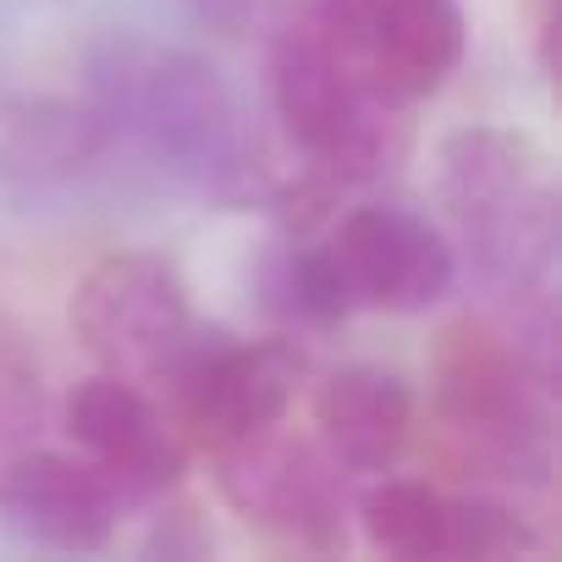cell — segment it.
<instances>
[{"label": "cell", "instance_id": "obj_10", "mask_svg": "<svg viewBox=\"0 0 562 562\" xmlns=\"http://www.w3.org/2000/svg\"><path fill=\"white\" fill-rule=\"evenodd\" d=\"M315 441L342 474H392L419 436V392L403 370L375 359L331 364L310 392Z\"/></svg>", "mask_w": 562, "mask_h": 562}, {"label": "cell", "instance_id": "obj_18", "mask_svg": "<svg viewBox=\"0 0 562 562\" xmlns=\"http://www.w3.org/2000/svg\"><path fill=\"white\" fill-rule=\"evenodd\" d=\"M155 507V518H149V551L155 557H171V562H193V557H210L215 551V535H210V524L199 518V507L193 502H177V491L171 496H160V502H149Z\"/></svg>", "mask_w": 562, "mask_h": 562}, {"label": "cell", "instance_id": "obj_13", "mask_svg": "<svg viewBox=\"0 0 562 562\" xmlns=\"http://www.w3.org/2000/svg\"><path fill=\"white\" fill-rule=\"evenodd\" d=\"M540 144L502 122H463L436 144V199L452 226L518 199L524 188L546 182Z\"/></svg>", "mask_w": 562, "mask_h": 562}, {"label": "cell", "instance_id": "obj_11", "mask_svg": "<svg viewBox=\"0 0 562 562\" xmlns=\"http://www.w3.org/2000/svg\"><path fill=\"white\" fill-rule=\"evenodd\" d=\"M469 45V23L458 0H386L353 67L386 100L419 105L447 89Z\"/></svg>", "mask_w": 562, "mask_h": 562}, {"label": "cell", "instance_id": "obj_8", "mask_svg": "<svg viewBox=\"0 0 562 562\" xmlns=\"http://www.w3.org/2000/svg\"><path fill=\"white\" fill-rule=\"evenodd\" d=\"M61 430L89 463H100L111 474V485L122 491L127 507H149V502L182 491V480H188L193 447L166 419V408L127 375L94 370V375L72 381L61 397Z\"/></svg>", "mask_w": 562, "mask_h": 562}, {"label": "cell", "instance_id": "obj_6", "mask_svg": "<svg viewBox=\"0 0 562 562\" xmlns=\"http://www.w3.org/2000/svg\"><path fill=\"white\" fill-rule=\"evenodd\" d=\"M215 458V496L265 540L293 546V551H348V474L326 458L321 441L288 436L281 425L232 441Z\"/></svg>", "mask_w": 562, "mask_h": 562}, {"label": "cell", "instance_id": "obj_15", "mask_svg": "<svg viewBox=\"0 0 562 562\" xmlns=\"http://www.w3.org/2000/svg\"><path fill=\"white\" fill-rule=\"evenodd\" d=\"M265 310L288 331H337L359 315L326 232L293 237L265 265Z\"/></svg>", "mask_w": 562, "mask_h": 562}, {"label": "cell", "instance_id": "obj_20", "mask_svg": "<svg viewBox=\"0 0 562 562\" xmlns=\"http://www.w3.org/2000/svg\"><path fill=\"white\" fill-rule=\"evenodd\" d=\"M182 7H188L210 34H221V40L248 34V29H254V18H259V0H182Z\"/></svg>", "mask_w": 562, "mask_h": 562}, {"label": "cell", "instance_id": "obj_9", "mask_svg": "<svg viewBox=\"0 0 562 562\" xmlns=\"http://www.w3.org/2000/svg\"><path fill=\"white\" fill-rule=\"evenodd\" d=\"M127 502L100 463L83 452L18 447L0 458V524L45 551H105Z\"/></svg>", "mask_w": 562, "mask_h": 562}, {"label": "cell", "instance_id": "obj_19", "mask_svg": "<svg viewBox=\"0 0 562 562\" xmlns=\"http://www.w3.org/2000/svg\"><path fill=\"white\" fill-rule=\"evenodd\" d=\"M29 419H40V370H29L12 342H0V436H23Z\"/></svg>", "mask_w": 562, "mask_h": 562}, {"label": "cell", "instance_id": "obj_14", "mask_svg": "<svg viewBox=\"0 0 562 562\" xmlns=\"http://www.w3.org/2000/svg\"><path fill=\"white\" fill-rule=\"evenodd\" d=\"M111 149V127L94 100H29L0 133V182L45 188L67 182Z\"/></svg>", "mask_w": 562, "mask_h": 562}, {"label": "cell", "instance_id": "obj_1", "mask_svg": "<svg viewBox=\"0 0 562 562\" xmlns=\"http://www.w3.org/2000/svg\"><path fill=\"white\" fill-rule=\"evenodd\" d=\"M89 100L105 116L111 144H133L144 160L221 204H265L276 171L265 166L232 83L204 56L116 34L89 56Z\"/></svg>", "mask_w": 562, "mask_h": 562}, {"label": "cell", "instance_id": "obj_5", "mask_svg": "<svg viewBox=\"0 0 562 562\" xmlns=\"http://www.w3.org/2000/svg\"><path fill=\"white\" fill-rule=\"evenodd\" d=\"M67 326L100 370L155 386V375L199 326V315L182 270L166 254L111 248L78 276L67 299Z\"/></svg>", "mask_w": 562, "mask_h": 562}, {"label": "cell", "instance_id": "obj_17", "mask_svg": "<svg viewBox=\"0 0 562 562\" xmlns=\"http://www.w3.org/2000/svg\"><path fill=\"white\" fill-rule=\"evenodd\" d=\"M540 551V529L535 518L496 496V491H458L441 507V557L458 562H507V557H529Z\"/></svg>", "mask_w": 562, "mask_h": 562}, {"label": "cell", "instance_id": "obj_2", "mask_svg": "<svg viewBox=\"0 0 562 562\" xmlns=\"http://www.w3.org/2000/svg\"><path fill=\"white\" fill-rule=\"evenodd\" d=\"M430 414L485 491H551L557 386L513 359L496 326L447 337L430 375Z\"/></svg>", "mask_w": 562, "mask_h": 562}, {"label": "cell", "instance_id": "obj_3", "mask_svg": "<svg viewBox=\"0 0 562 562\" xmlns=\"http://www.w3.org/2000/svg\"><path fill=\"white\" fill-rule=\"evenodd\" d=\"M270 111L299 160L337 188H370L408 160V105L370 89L315 18L281 29L270 45Z\"/></svg>", "mask_w": 562, "mask_h": 562}, {"label": "cell", "instance_id": "obj_16", "mask_svg": "<svg viewBox=\"0 0 562 562\" xmlns=\"http://www.w3.org/2000/svg\"><path fill=\"white\" fill-rule=\"evenodd\" d=\"M441 507H447V491H436L430 480H403L397 469L370 474V485L353 496L364 546L397 562L441 557Z\"/></svg>", "mask_w": 562, "mask_h": 562}, {"label": "cell", "instance_id": "obj_12", "mask_svg": "<svg viewBox=\"0 0 562 562\" xmlns=\"http://www.w3.org/2000/svg\"><path fill=\"white\" fill-rule=\"evenodd\" d=\"M452 243H458V265L480 281L491 299H513V293L540 288V281L551 276L557 243H562L557 188L551 182L524 188L518 199L452 226Z\"/></svg>", "mask_w": 562, "mask_h": 562}, {"label": "cell", "instance_id": "obj_4", "mask_svg": "<svg viewBox=\"0 0 562 562\" xmlns=\"http://www.w3.org/2000/svg\"><path fill=\"white\" fill-rule=\"evenodd\" d=\"M310 375V353L293 331L276 337H232L221 326H193L182 348L155 375L166 397V419L188 447L221 452L288 419L299 381Z\"/></svg>", "mask_w": 562, "mask_h": 562}, {"label": "cell", "instance_id": "obj_7", "mask_svg": "<svg viewBox=\"0 0 562 562\" xmlns=\"http://www.w3.org/2000/svg\"><path fill=\"white\" fill-rule=\"evenodd\" d=\"M326 243L348 276L359 315H430L463 281L452 232L408 204L337 210L326 221Z\"/></svg>", "mask_w": 562, "mask_h": 562}]
</instances>
